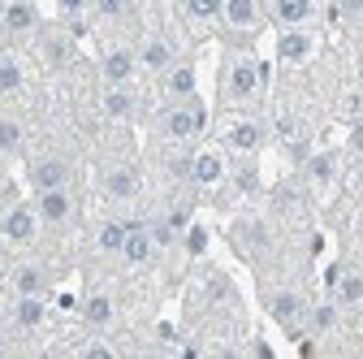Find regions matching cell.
Instances as JSON below:
<instances>
[{"label":"cell","instance_id":"6da1fadb","mask_svg":"<svg viewBox=\"0 0 363 359\" xmlns=\"http://www.w3.org/2000/svg\"><path fill=\"white\" fill-rule=\"evenodd\" d=\"M264 78H268V70L255 61V53H230L220 61V104L225 109H242V104H251V100H259V92H264Z\"/></svg>","mask_w":363,"mask_h":359},{"label":"cell","instance_id":"7a4b0ae2","mask_svg":"<svg viewBox=\"0 0 363 359\" xmlns=\"http://www.w3.org/2000/svg\"><path fill=\"white\" fill-rule=\"evenodd\" d=\"M208 130V109L199 96L191 100H169L160 113H156V134L169 143H195L199 134Z\"/></svg>","mask_w":363,"mask_h":359},{"label":"cell","instance_id":"3957f363","mask_svg":"<svg viewBox=\"0 0 363 359\" xmlns=\"http://www.w3.org/2000/svg\"><path fill=\"white\" fill-rule=\"evenodd\" d=\"M39 230H43V221L35 212V204H9L5 212H0V243H5L9 251H30L39 243Z\"/></svg>","mask_w":363,"mask_h":359},{"label":"cell","instance_id":"277c9868","mask_svg":"<svg viewBox=\"0 0 363 359\" xmlns=\"http://www.w3.org/2000/svg\"><path fill=\"white\" fill-rule=\"evenodd\" d=\"M26 187L39 191H52V187H74V160L65 152H39L26 165Z\"/></svg>","mask_w":363,"mask_h":359},{"label":"cell","instance_id":"5b68a950","mask_svg":"<svg viewBox=\"0 0 363 359\" xmlns=\"http://www.w3.org/2000/svg\"><path fill=\"white\" fill-rule=\"evenodd\" d=\"M35 212L43 221V230H69L78 221V195L74 187H52L35 195Z\"/></svg>","mask_w":363,"mask_h":359},{"label":"cell","instance_id":"8992f818","mask_svg":"<svg viewBox=\"0 0 363 359\" xmlns=\"http://www.w3.org/2000/svg\"><path fill=\"white\" fill-rule=\"evenodd\" d=\"M139 48L134 43H108V48L100 53V82L104 87H134V78H139Z\"/></svg>","mask_w":363,"mask_h":359},{"label":"cell","instance_id":"52a82bcc","mask_svg":"<svg viewBox=\"0 0 363 359\" xmlns=\"http://www.w3.org/2000/svg\"><path fill=\"white\" fill-rule=\"evenodd\" d=\"M264 307L272 311V321H277L290 338H298V329L307 321V299L298 290H264Z\"/></svg>","mask_w":363,"mask_h":359},{"label":"cell","instance_id":"ba28073f","mask_svg":"<svg viewBox=\"0 0 363 359\" xmlns=\"http://www.w3.org/2000/svg\"><path fill=\"white\" fill-rule=\"evenodd\" d=\"M43 26V13L35 0H5L0 5V31H5V39H30L39 35Z\"/></svg>","mask_w":363,"mask_h":359},{"label":"cell","instance_id":"9c48e42d","mask_svg":"<svg viewBox=\"0 0 363 359\" xmlns=\"http://www.w3.org/2000/svg\"><path fill=\"white\" fill-rule=\"evenodd\" d=\"M125 243H121V264L125 268H147L156 255H160V247H156V238H152V230H147V221H125Z\"/></svg>","mask_w":363,"mask_h":359},{"label":"cell","instance_id":"30bf717a","mask_svg":"<svg viewBox=\"0 0 363 359\" xmlns=\"http://www.w3.org/2000/svg\"><path fill=\"white\" fill-rule=\"evenodd\" d=\"M220 143H225V152H234V156L251 160V156L264 148V126H259L255 117H234L230 126H225Z\"/></svg>","mask_w":363,"mask_h":359},{"label":"cell","instance_id":"8fae6325","mask_svg":"<svg viewBox=\"0 0 363 359\" xmlns=\"http://www.w3.org/2000/svg\"><path fill=\"white\" fill-rule=\"evenodd\" d=\"M191 96H199V74H195V61L177 57V61L160 74V100L169 104V100H191Z\"/></svg>","mask_w":363,"mask_h":359},{"label":"cell","instance_id":"7c38bea8","mask_svg":"<svg viewBox=\"0 0 363 359\" xmlns=\"http://www.w3.org/2000/svg\"><path fill=\"white\" fill-rule=\"evenodd\" d=\"M264 5L259 0H220V22L230 26L234 35H242V39H251L259 26H264Z\"/></svg>","mask_w":363,"mask_h":359},{"label":"cell","instance_id":"4fadbf2b","mask_svg":"<svg viewBox=\"0 0 363 359\" xmlns=\"http://www.w3.org/2000/svg\"><path fill=\"white\" fill-rule=\"evenodd\" d=\"M35 39H39V57L48 70H65L74 61V35L65 26H39Z\"/></svg>","mask_w":363,"mask_h":359},{"label":"cell","instance_id":"5bb4252c","mask_svg":"<svg viewBox=\"0 0 363 359\" xmlns=\"http://www.w3.org/2000/svg\"><path fill=\"white\" fill-rule=\"evenodd\" d=\"M9 290L13 294H48L52 290V268L39 260H18L9 268Z\"/></svg>","mask_w":363,"mask_h":359},{"label":"cell","instance_id":"9a60e30c","mask_svg":"<svg viewBox=\"0 0 363 359\" xmlns=\"http://www.w3.org/2000/svg\"><path fill=\"white\" fill-rule=\"evenodd\" d=\"M100 187H104V195L113 199V204H130L134 195L143 191V177H139V169L134 165H108L104 173H100Z\"/></svg>","mask_w":363,"mask_h":359},{"label":"cell","instance_id":"2e32d148","mask_svg":"<svg viewBox=\"0 0 363 359\" xmlns=\"http://www.w3.org/2000/svg\"><path fill=\"white\" fill-rule=\"evenodd\" d=\"M329 290H333L337 307H363V273H359V268L333 264L329 268Z\"/></svg>","mask_w":363,"mask_h":359},{"label":"cell","instance_id":"e0dca14e","mask_svg":"<svg viewBox=\"0 0 363 359\" xmlns=\"http://www.w3.org/2000/svg\"><path fill=\"white\" fill-rule=\"evenodd\" d=\"M100 113L117 126L134 121L139 117V96H134V87H104L100 92Z\"/></svg>","mask_w":363,"mask_h":359},{"label":"cell","instance_id":"ac0fdd59","mask_svg":"<svg viewBox=\"0 0 363 359\" xmlns=\"http://www.w3.org/2000/svg\"><path fill=\"white\" fill-rule=\"evenodd\" d=\"M173 61H177L173 39H164V35H147V39L139 43V70H143V74H156V78H160Z\"/></svg>","mask_w":363,"mask_h":359},{"label":"cell","instance_id":"d6986e66","mask_svg":"<svg viewBox=\"0 0 363 359\" xmlns=\"http://www.w3.org/2000/svg\"><path fill=\"white\" fill-rule=\"evenodd\" d=\"M9 321H13V329H22V333H35V329H43V321H48V307H43V294H13Z\"/></svg>","mask_w":363,"mask_h":359},{"label":"cell","instance_id":"ffe728a7","mask_svg":"<svg viewBox=\"0 0 363 359\" xmlns=\"http://www.w3.org/2000/svg\"><path fill=\"white\" fill-rule=\"evenodd\" d=\"M268 18L277 22L281 31H290V26H311L315 0H268Z\"/></svg>","mask_w":363,"mask_h":359},{"label":"cell","instance_id":"44dd1931","mask_svg":"<svg viewBox=\"0 0 363 359\" xmlns=\"http://www.w3.org/2000/svg\"><path fill=\"white\" fill-rule=\"evenodd\" d=\"M311 48H315L311 31H307V26H290V31H281V39H277V61H281V65H303V61L311 57Z\"/></svg>","mask_w":363,"mask_h":359},{"label":"cell","instance_id":"7402d4cb","mask_svg":"<svg viewBox=\"0 0 363 359\" xmlns=\"http://www.w3.org/2000/svg\"><path fill=\"white\" fill-rule=\"evenodd\" d=\"M26 92V65L13 48L0 53V100H18Z\"/></svg>","mask_w":363,"mask_h":359},{"label":"cell","instance_id":"603a6c76","mask_svg":"<svg viewBox=\"0 0 363 359\" xmlns=\"http://www.w3.org/2000/svg\"><path fill=\"white\" fill-rule=\"evenodd\" d=\"M113 316H117V303H113L108 290H91V294L82 299V325H91V329H108Z\"/></svg>","mask_w":363,"mask_h":359},{"label":"cell","instance_id":"cb8c5ba5","mask_svg":"<svg viewBox=\"0 0 363 359\" xmlns=\"http://www.w3.org/2000/svg\"><path fill=\"white\" fill-rule=\"evenodd\" d=\"M26 152V121L18 113H0V160H13Z\"/></svg>","mask_w":363,"mask_h":359},{"label":"cell","instance_id":"d4e9b609","mask_svg":"<svg viewBox=\"0 0 363 359\" xmlns=\"http://www.w3.org/2000/svg\"><path fill=\"white\" fill-rule=\"evenodd\" d=\"M191 187H216L225 177V160L220 152H191Z\"/></svg>","mask_w":363,"mask_h":359},{"label":"cell","instance_id":"484cf974","mask_svg":"<svg viewBox=\"0 0 363 359\" xmlns=\"http://www.w3.org/2000/svg\"><path fill=\"white\" fill-rule=\"evenodd\" d=\"M125 221L121 216H108V221H100V230H96V251L100 255H121V243H125Z\"/></svg>","mask_w":363,"mask_h":359},{"label":"cell","instance_id":"4316f807","mask_svg":"<svg viewBox=\"0 0 363 359\" xmlns=\"http://www.w3.org/2000/svg\"><path fill=\"white\" fill-rule=\"evenodd\" d=\"M91 13L104 26H121L134 18V0H91Z\"/></svg>","mask_w":363,"mask_h":359},{"label":"cell","instance_id":"83f0119b","mask_svg":"<svg viewBox=\"0 0 363 359\" xmlns=\"http://www.w3.org/2000/svg\"><path fill=\"white\" fill-rule=\"evenodd\" d=\"M333 173H337V156H333V152H320V156L307 160V182H311V187H329Z\"/></svg>","mask_w":363,"mask_h":359},{"label":"cell","instance_id":"f1b7e54d","mask_svg":"<svg viewBox=\"0 0 363 359\" xmlns=\"http://www.w3.org/2000/svg\"><path fill=\"white\" fill-rule=\"evenodd\" d=\"M337 316H342V307L329 299V303L307 311V325H311V333H329V329H337Z\"/></svg>","mask_w":363,"mask_h":359},{"label":"cell","instance_id":"f546056e","mask_svg":"<svg viewBox=\"0 0 363 359\" xmlns=\"http://www.w3.org/2000/svg\"><path fill=\"white\" fill-rule=\"evenodd\" d=\"M182 5H186V18L195 26H208V22L220 18V0H182Z\"/></svg>","mask_w":363,"mask_h":359},{"label":"cell","instance_id":"4dcf8cb0","mask_svg":"<svg viewBox=\"0 0 363 359\" xmlns=\"http://www.w3.org/2000/svg\"><path fill=\"white\" fill-rule=\"evenodd\" d=\"M182 247H186V255H203L208 251V230L191 221V226L182 230Z\"/></svg>","mask_w":363,"mask_h":359},{"label":"cell","instance_id":"1f68e13d","mask_svg":"<svg viewBox=\"0 0 363 359\" xmlns=\"http://www.w3.org/2000/svg\"><path fill=\"white\" fill-rule=\"evenodd\" d=\"M57 13H61V22L78 26V22L91 13V0H57Z\"/></svg>","mask_w":363,"mask_h":359},{"label":"cell","instance_id":"d6a6232c","mask_svg":"<svg viewBox=\"0 0 363 359\" xmlns=\"http://www.w3.org/2000/svg\"><path fill=\"white\" fill-rule=\"evenodd\" d=\"M82 355H86V359H113L117 350H113L108 342H86V346H82Z\"/></svg>","mask_w":363,"mask_h":359},{"label":"cell","instance_id":"836d02e7","mask_svg":"<svg viewBox=\"0 0 363 359\" xmlns=\"http://www.w3.org/2000/svg\"><path fill=\"white\" fill-rule=\"evenodd\" d=\"M342 13H346L350 22H359V18H363V0H342Z\"/></svg>","mask_w":363,"mask_h":359},{"label":"cell","instance_id":"e575fe53","mask_svg":"<svg viewBox=\"0 0 363 359\" xmlns=\"http://www.w3.org/2000/svg\"><path fill=\"white\" fill-rule=\"evenodd\" d=\"M350 152H359V156H363V121L350 130Z\"/></svg>","mask_w":363,"mask_h":359},{"label":"cell","instance_id":"d590c367","mask_svg":"<svg viewBox=\"0 0 363 359\" xmlns=\"http://www.w3.org/2000/svg\"><path fill=\"white\" fill-rule=\"evenodd\" d=\"M9 346H13V342H9V333H5V329H0V355H5Z\"/></svg>","mask_w":363,"mask_h":359},{"label":"cell","instance_id":"8d00e7d4","mask_svg":"<svg viewBox=\"0 0 363 359\" xmlns=\"http://www.w3.org/2000/svg\"><path fill=\"white\" fill-rule=\"evenodd\" d=\"M5 251H9V247H5V243H0V277H5Z\"/></svg>","mask_w":363,"mask_h":359}]
</instances>
